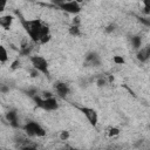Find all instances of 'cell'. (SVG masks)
<instances>
[{
    "label": "cell",
    "instance_id": "1",
    "mask_svg": "<svg viewBox=\"0 0 150 150\" xmlns=\"http://www.w3.org/2000/svg\"><path fill=\"white\" fill-rule=\"evenodd\" d=\"M26 32L28 33L29 38L32 39L33 42H39L40 38H41V26L42 22L38 19L35 20H21Z\"/></svg>",
    "mask_w": 150,
    "mask_h": 150
},
{
    "label": "cell",
    "instance_id": "2",
    "mask_svg": "<svg viewBox=\"0 0 150 150\" xmlns=\"http://www.w3.org/2000/svg\"><path fill=\"white\" fill-rule=\"evenodd\" d=\"M32 98L34 100L35 104H36L39 108L43 109V110H47V111H53V110H56V109L59 108V103H57L56 98H54L53 96L43 98V97H41V96L35 95V96H33Z\"/></svg>",
    "mask_w": 150,
    "mask_h": 150
},
{
    "label": "cell",
    "instance_id": "3",
    "mask_svg": "<svg viewBox=\"0 0 150 150\" xmlns=\"http://www.w3.org/2000/svg\"><path fill=\"white\" fill-rule=\"evenodd\" d=\"M22 129L25 130V132L30 136V137H43L46 136V130L42 125H40L38 122H34V121H29L27 122Z\"/></svg>",
    "mask_w": 150,
    "mask_h": 150
},
{
    "label": "cell",
    "instance_id": "4",
    "mask_svg": "<svg viewBox=\"0 0 150 150\" xmlns=\"http://www.w3.org/2000/svg\"><path fill=\"white\" fill-rule=\"evenodd\" d=\"M30 63L33 66V68L35 70H38L39 73H42L45 75H48L49 74V70H48V62L47 60L43 57V56H40V55H34L30 57Z\"/></svg>",
    "mask_w": 150,
    "mask_h": 150
},
{
    "label": "cell",
    "instance_id": "5",
    "mask_svg": "<svg viewBox=\"0 0 150 150\" xmlns=\"http://www.w3.org/2000/svg\"><path fill=\"white\" fill-rule=\"evenodd\" d=\"M57 7L67 13H70V14H79L81 12V5L79 2H76L75 0L62 2V4L57 5Z\"/></svg>",
    "mask_w": 150,
    "mask_h": 150
},
{
    "label": "cell",
    "instance_id": "6",
    "mask_svg": "<svg viewBox=\"0 0 150 150\" xmlns=\"http://www.w3.org/2000/svg\"><path fill=\"white\" fill-rule=\"evenodd\" d=\"M79 109L81 110V112L86 116V118L88 120V122L95 127L98 122V115H97V111L93 108H89V107H79Z\"/></svg>",
    "mask_w": 150,
    "mask_h": 150
},
{
    "label": "cell",
    "instance_id": "7",
    "mask_svg": "<svg viewBox=\"0 0 150 150\" xmlns=\"http://www.w3.org/2000/svg\"><path fill=\"white\" fill-rule=\"evenodd\" d=\"M54 88H55L57 96H60L61 98H66V96L69 94V87L64 82H56Z\"/></svg>",
    "mask_w": 150,
    "mask_h": 150
},
{
    "label": "cell",
    "instance_id": "8",
    "mask_svg": "<svg viewBox=\"0 0 150 150\" xmlns=\"http://www.w3.org/2000/svg\"><path fill=\"white\" fill-rule=\"evenodd\" d=\"M84 63L88 64V66H94V67H97L100 66L101 61H100V56L97 53L95 52H90L87 54L86 59H84Z\"/></svg>",
    "mask_w": 150,
    "mask_h": 150
},
{
    "label": "cell",
    "instance_id": "9",
    "mask_svg": "<svg viewBox=\"0 0 150 150\" xmlns=\"http://www.w3.org/2000/svg\"><path fill=\"white\" fill-rule=\"evenodd\" d=\"M6 120L7 122L14 127V128H18L19 127V118H18V114L15 110H9L7 114H6Z\"/></svg>",
    "mask_w": 150,
    "mask_h": 150
},
{
    "label": "cell",
    "instance_id": "10",
    "mask_svg": "<svg viewBox=\"0 0 150 150\" xmlns=\"http://www.w3.org/2000/svg\"><path fill=\"white\" fill-rule=\"evenodd\" d=\"M150 56V47H144L137 52V60L141 62H145Z\"/></svg>",
    "mask_w": 150,
    "mask_h": 150
},
{
    "label": "cell",
    "instance_id": "11",
    "mask_svg": "<svg viewBox=\"0 0 150 150\" xmlns=\"http://www.w3.org/2000/svg\"><path fill=\"white\" fill-rule=\"evenodd\" d=\"M13 16L12 15H2L0 16V26L5 29H9L13 23Z\"/></svg>",
    "mask_w": 150,
    "mask_h": 150
},
{
    "label": "cell",
    "instance_id": "12",
    "mask_svg": "<svg viewBox=\"0 0 150 150\" xmlns=\"http://www.w3.org/2000/svg\"><path fill=\"white\" fill-rule=\"evenodd\" d=\"M32 45L28 42V40H23L22 41V43H21V46H20V53L22 54V55H28L29 53H30V50H32Z\"/></svg>",
    "mask_w": 150,
    "mask_h": 150
},
{
    "label": "cell",
    "instance_id": "13",
    "mask_svg": "<svg viewBox=\"0 0 150 150\" xmlns=\"http://www.w3.org/2000/svg\"><path fill=\"white\" fill-rule=\"evenodd\" d=\"M7 60H8V53H7L6 48L2 45H0V62L5 63V62H7Z\"/></svg>",
    "mask_w": 150,
    "mask_h": 150
},
{
    "label": "cell",
    "instance_id": "14",
    "mask_svg": "<svg viewBox=\"0 0 150 150\" xmlns=\"http://www.w3.org/2000/svg\"><path fill=\"white\" fill-rule=\"evenodd\" d=\"M131 45H132V47H134L135 49H138V48L141 47V45H142V39H141V36H138V35L132 36V38H131Z\"/></svg>",
    "mask_w": 150,
    "mask_h": 150
},
{
    "label": "cell",
    "instance_id": "15",
    "mask_svg": "<svg viewBox=\"0 0 150 150\" xmlns=\"http://www.w3.org/2000/svg\"><path fill=\"white\" fill-rule=\"evenodd\" d=\"M69 33L73 35V36H79L80 35V27L76 26V25H71L69 27Z\"/></svg>",
    "mask_w": 150,
    "mask_h": 150
},
{
    "label": "cell",
    "instance_id": "16",
    "mask_svg": "<svg viewBox=\"0 0 150 150\" xmlns=\"http://www.w3.org/2000/svg\"><path fill=\"white\" fill-rule=\"evenodd\" d=\"M112 61H114V63H116V64H124V63H125L124 57H123V56H120V55H115V56L112 57Z\"/></svg>",
    "mask_w": 150,
    "mask_h": 150
},
{
    "label": "cell",
    "instance_id": "17",
    "mask_svg": "<svg viewBox=\"0 0 150 150\" xmlns=\"http://www.w3.org/2000/svg\"><path fill=\"white\" fill-rule=\"evenodd\" d=\"M118 134H120V129H118V128H116V127H111V128L109 129V131H108V135H109L110 137L117 136Z\"/></svg>",
    "mask_w": 150,
    "mask_h": 150
},
{
    "label": "cell",
    "instance_id": "18",
    "mask_svg": "<svg viewBox=\"0 0 150 150\" xmlns=\"http://www.w3.org/2000/svg\"><path fill=\"white\" fill-rule=\"evenodd\" d=\"M50 34L48 33V34H46V35H42L41 38H40V40H39V42L40 43H47V42H49V40H50Z\"/></svg>",
    "mask_w": 150,
    "mask_h": 150
},
{
    "label": "cell",
    "instance_id": "19",
    "mask_svg": "<svg viewBox=\"0 0 150 150\" xmlns=\"http://www.w3.org/2000/svg\"><path fill=\"white\" fill-rule=\"evenodd\" d=\"M68 138H69V131L63 130V131L60 132V139L61 141H67Z\"/></svg>",
    "mask_w": 150,
    "mask_h": 150
},
{
    "label": "cell",
    "instance_id": "20",
    "mask_svg": "<svg viewBox=\"0 0 150 150\" xmlns=\"http://www.w3.org/2000/svg\"><path fill=\"white\" fill-rule=\"evenodd\" d=\"M143 2H144V13L149 14L150 13V2H149V0H143Z\"/></svg>",
    "mask_w": 150,
    "mask_h": 150
},
{
    "label": "cell",
    "instance_id": "21",
    "mask_svg": "<svg viewBox=\"0 0 150 150\" xmlns=\"http://www.w3.org/2000/svg\"><path fill=\"white\" fill-rule=\"evenodd\" d=\"M6 5H7V0H0V13L5 11Z\"/></svg>",
    "mask_w": 150,
    "mask_h": 150
},
{
    "label": "cell",
    "instance_id": "22",
    "mask_svg": "<svg viewBox=\"0 0 150 150\" xmlns=\"http://www.w3.org/2000/svg\"><path fill=\"white\" fill-rule=\"evenodd\" d=\"M114 29H115V26H114V25H109V26H107V28H105V32L110 33V32H112Z\"/></svg>",
    "mask_w": 150,
    "mask_h": 150
},
{
    "label": "cell",
    "instance_id": "23",
    "mask_svg": "<svg viewBox=\"0 0 150 150\" xmlns=\"http://www.w3.org/2000/svg\"><path fill=\"white\" fill-rule=\"evenodd\" d=\"M19 66H20V62L16 60V61H14V62L12 63V67H11V68H12V69H16Z\"/></svg>",
    "mask_w": 150,
    "mask_h": 150
},
{
    "label": "cell",
    "instance_id": "24",
    "mask_svg": "<svg viewBox=\"0 0 150 150\" xmlns=\"http://www.w3.org/2000/svg\"><path fill=\"white\" fill-rule=\"evenodd\" d=\"M79 23H80V18H79V16H75V18H74V20H73V25L79 26Z\"/></svg>",
    "mask_w": 150,
    "mask_h": 150
},
{
    "label": "cell",
    "instance_id": "25",
    "mask_svg": "<svg viewBox=\"0 0 150 150\" xmlns=\"http://www.w3.org/2000/svg\"><path fill=\"white\" fill-rule=\"evenodd\" d=\"M97 83H98V86H103V84H104L105 82H104V80H100V81H98Z\"/></svg>",
    "mask_w": 150,
    "mask_h": 150
},
{
    "label": "cell",
    "instance_id": "26",
    "mask_svg": "<svg viewBox=\"0 0 150 150\" xmlns=\"http://www.w3.org/2000/svg\"><path fill=\"white\" fill-rule=\"evenodd\" d=\"M0 90H1V91H2V93H6V91H7V90H8V89H7V88H6V87H2V88H1V89H0Z\"/></svg>",
    "mask_w": 150,
    "mask_h": 150
},
{
    "label": "cell",
    "instance_id": "27",
    "mask_svg": "<svg viewBox=\"0 0 150 150\" xmlns=\"http://www.w3.org/2000/svg\"><path fill=\"white\" fill-rule=\"evenodd\" d=\"M63 2H66V1H71V0H62Z\"/></svg>",
    "mask_w": 150,
    "mask_h": 150
}]
</instances>
